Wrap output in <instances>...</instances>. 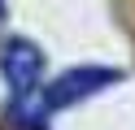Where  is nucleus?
<instances>
[{
    "mask_svg": "<svg viewBox=\"0 0 135 130\" xmlns=\"http://www.w3.org/2000/svg\"><path fill=\"white\" fill-rule=\"evenodd\" d=\"M0 74L13 91V104H26L39 91V74H44V52L31 39H9L0 48Z\"/></svg>",
    "mask_w": 135,
    "mask_h": 130,
    "instance_id": "obj_1",
    "label": "nucleus"
},
{
    "mask_svg": "<svg viewBox=\"0 0 135 130\" xmlns=\"http://www.w3.org/2000/svg\"><path fill=\"white\" fill-rule=\"evenodd\" d=\"M118 69H109V65H83V69H70V74H61L52 87L44 91V108H65V104H74V100H87V95H96V91H105V87H113L118 82Z\"/></svg>",
    "mask_w": 135,
    "mask_h": 130,
    "instance_id": "obj_2",
    "label": "nucleus"
},
{
    "mask_svg": "<svg viewBox=\"0 0 135 130\" xmlns=\"http://www.w3.org/2000/svg\"><path fill=\"white\" fill-rule=\"evenodd\" d=\"M0 17H4V0H0Z\"/></svg>",
    "mask_w": 135,
    "mask_h": 130,
    "instance_id": "obj_3",
    "label": "nucleus"
}]
</instances>
